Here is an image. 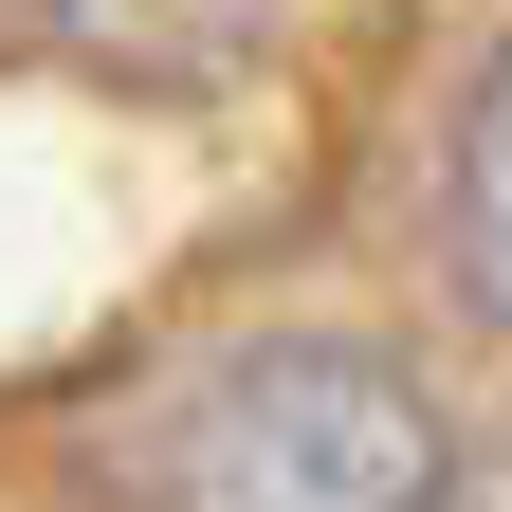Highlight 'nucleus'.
I'll use <instances>...</instances> for the list:
<instances>
[{
  "label": "nucleus",
  "mask_w": 512,
  "mask_h": 512,
  "mask_svg": "<svg viewBox=\"0 0 512 512\" xmlns=\"http://www.w3.org/2000/svg\"><path fill=\"white\" fill-rule=\"evenodd\" d=\"M128 512H458V439L384 348L275 330L147 421Z\"/></svg>",
  "instance_id": "obj_1"
},
{
  "label": "nucleus",
  "mask_w": 512,
  "mask_h": 512,
  "mask_svg": "<svg viewBox=\"0 0 512 512\" xmlns=\"http://www.w3.org/2000/svg\"><path fill=\"white\" fill-rule=\"evenodd\" d=\"M439 256H458V293L512 330V37H494V74L458 92V147H439Z\"/></svg>",
  "instance_id": "obj_2"
}]
</instances>
